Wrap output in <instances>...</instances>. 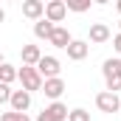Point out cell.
<instances>
[{
	"label": "cell",
	"instance_id": "cell-6",
	"mask_svg": "<svg viewBox=\"0 0 121 121\" xmlns=\"http://www.w3.org/2000/svg\"><path fill=\"white\" fill-rule=\"evenodd\" d=\"M65 51H68V59H73V62H82L85 56H87V54H90V45H87L85 39H70Z\"/></svg>",
	"mask_w": 121,
	"mask_h": 121
},
{
	"label": "cell",
	"instance_id": "cell-23",
	"mask_svg": "<svg viewBox=\"0 0 121 121\" xmlns=\"http://www.w3.org/2000/svg\"><path fill=\"white\" fill-rule=\"evenodd\" d=\"M93 3H99V6H104V3H110V0H93Z\"/></svg>",
	"mask_w": 121,
	"mask_h": 121
},
{
	"label": "cell",
	"instance_id": "cell-25",
	"mask_svg": "<svg viewBox=\"0 0 121 121\" xmlns=\"http://www.w3.org/2000/svg\"><path fill=\"white\" fill-rule=\"evenodd\" d=\"M3 62H6V59H3V54H0V65H3Z\"/></svg>",
	"mask_w": 121,
	"mask_h": 121
},
{
	"label": "cell",
	"instance_id": "cell-11",
	"mask_svg": "<svg viewBox=\"0 0 121 121\" xmlns=\"http://www.w3.org/2000/svg\"><path fill=\"white\" fill-rule=\"evenodd\" d=\"M48 42H51L54 48H68V42H70V34H68V28H62V26H54L51 37H48Z\"/></svg>",
	"mask_w": 121,
	"mask_h": 121
},
{
	"label": "cell",
	"instance_id": "cell-20",
	"mask_svg": "<svg viewBox=\"0 0 121 121\" xmlns=\"http://www.w3.org/2000/svg\"><path fill=\"white\" fill-rule=\"evenodd\" d=\"M37 121H56V118H54V116H51V113H48V110H42V113H39V116H37Z\"/></svg>",
	"mask_w": 121,
	"mask_h": 121
},
{
	"label": "cell",
	"instance_id": "cell-26",
	"mask_svg": "<svg viewBox=\"0 0 121 121\" xmlns=\"http://www.w3.org/2000/svg\"><path fill=\"white\" fill-rule=\"evenodd\" d=\"M118 28H121V20H118Z\"/></svg>",
	"mask_w": 121,
	"mask_h": 121
},
{
	"label": "cell",
	"instance_id": "cell-13",
	"mask_svg": "<svg viewBox=\"0 0 121 121\" xmlns=\"http://www.w3.org/2000/svg\"><path fill=\"white\" fill-rule=\"evenodd\" d=\"M54 26H56V23H51L48 17H39V20L34 23V37H37V39H48L51 31H54Z\"/></svg>",
	"mask_w": 121,
	"mask_h": 121
},
{
	"label": "cell",
	"instance_id": "cell-22",
	"mask_svg": "<svg viewBox=\"0 0 121 121\" xmlns=\"http://www.w3.org/2000/svg\"><path fill=\"white\" fill-rule=\"evenodd\" d=\"M3 20H6V11H3V9H0V23H3Z\"/></svg>",
	"mask_w": 121,
	"mask_h": 121
},
{
	"label": "cell",
	"instance_id": "cell-15",
	"mask_svg": "<svg viewBox=\"0 0 121 121\" xmlns=\"http://www.w3.org/2000/svg\"><path fill=\"white\" fill-rule=\"evenodd\" d=\"M14 79H17V68H14V65H9V62H3V65H0V82L11 85Z\"/></svg>",
	"mask_w": 121,
	"mask_h": 121
},
{
	"label": "cell",
	"instance_id": "cell-18",
	"mask_svg": "<svg viewBox=\"0 0 121 121\" xmlns=\"http://www.w3.org/2000/svg\"><path fill=\"white\" fill-rule=\"evenodd\" d=\"M68 121H90V113H87V110H82V107H76V110H70V113H68Z\"/></svg>",
	"mask_w": 121,
	"mask_h": 121
},
{
	"label": "cell",
	"instance_id": "cell-17",
	"mask_svg": "<svg viewBox=\"0 0 121 121\" xmlns=\"http://www.w3.org/2000/svg\"><path fill=\"white\" fill-rule=\"evenodd\" d=\"M0 121H31L28 113H17V110H9V113H3Z\"/></svg>",
	"mask_w": 121,
	"mask_h": 121
},
{
	"label": "cell",
	"instance_id": "cell-7",
	"mask_svg": "<svg viewBox=\"0 0 121 121\" xmlns=\"http://www.w3.org/2000/svg\"><path fill=\"white\" fill-rule=\"evenodd\" d=\"M42 93H45L51 101H56L62 93H65V82H62L59 76H51V79H45V82H42Z\"/></svg>",
	"mask_w": 121,
	"mask_h": 121
},
{
	"label": "cell",
	"instance_id": "cell-24",
	"mask_svg": "<svg viewBox=\"0 0 121 121\" xmlns=\"http://www.w3.org/2000/svg\"><path fill=\"white\" fill-rule=\"evenodd\" d=\"M116 9H118V14H121V0H116Z\"/></svg>",
	"mask_w": 121,
	"mask_h": 121
},
{
	"label": "cell",
	"instance_id": "cell-1",
	"mask_svg": "<svg viewBox=\"0 0 121 121\" xmlns=\"http://www.w3.org/2000/svg\"><path fill=\"white\" fill-rule=\"evenodd\" d=\"M17 79L23 82V90H28V93H34V90H42V76H39V70H37V65H23L20 70H17Z\"/></svg>",
	"mask_w": 121,
	"mask_h": 121
},
{
	"label": "cell",
	"instance_id": "cell-16",
	"mask_svg": "<svg viewBox=\"0 0 121 121\" xmlns=\"http://www.w3.org/2000/svg\"><path fill=\"white\" fill-rule=\"evenodd\" d=\"M93 0H65V6H68V11H76V14H82V11H87L90 9Z\"/></svg>",
	"mask_w": 121,
	"mask_h": 121
},
{
	"label": "cell",
	"instance_id": "cell-12",
	"mask_svg": "<svg viewBox=\"0 0 121 121\" xmlns=\"http://www.w3.org/2000/svg\"><path fill=\"white\" fill-rule=\"evenodd\" d=\"M39 56H42L39 45H23V48H20V59H23V65H37Z\"/></svg>",
	"mask_w": 121,
	"mask_h": 121
},
{
	"label": "cell",
	"instance_id": "cell-9",
	"mask_svg": "<svg viewBox=\"0 0 121 121\" xmlns=\"http://www.w3.org/2000/svg\"><path fill=\"white\" fill-rule=\"evenodd\" d=\"M23 14H26L28 20L45 17V3H42V0H23Z\"/></svg>",
	"mask_w": 121,
	"mask_h": 121
},
{
	"label": "cell",
	"instance_id": "cell-8",
	"mask_svg": "<svg viewBox=\"0 0 121 121\" xmlns=\"http://www.w3.org/2000/svg\"><path fill=\"white\" fill-rule=\"evenodd\" d=\"M9 104H11V110H17V113H26V110L31 107V93H28V90H11Z\"/></svg>",
	"mask_w": 121,
	"mask_h": 121
},
{
	"label": "cell",
	"instance_id": "cell-5",
	"mask_svg": "<svg viewBox=\"0 0 121 121\" xmlns=\"http://www.w3.org/2000/svg\"><path fill=\"white\" fill-rule=\"evenodd\" d=\"M45 17H48L51 23H62V20L68 17L65 0H48V3H45Z\"/></svg>",
	"mask_w": 121,
	"mask_h": 121
},
{
	"label": "cell",
	"instance_id": "cell-3",
	"mask_svg": "<svg viewBox=\"0 0 121 121\" xmlns=\"http://www.w3.org/2000/svg\"><path fill=\"white\" fill-rule=\"evenodd\" d=\"M96 107H99L101 113H118V110H121V99H118V93H113V90H101V93H96Z\"/></svg>",
	"mask_w": 121,
	"mask_h": 121
},
{
	"label": "cell",
	"instance_id": "cell-2",
	"mask_svg": "<svg viewBox=\"0 0 121 121\" xmlns=\"http://www.w3.org/2000/svg\"><path fill=\"white\" fill-rule=\"evenodd\" d=\"M101 73H104L107 90L118 93V90H121V59H104V65H101Z\"/></svg>",
	"mask_w": 121,
	"mask_h": 121
},
{
	"label": "cell",
	"instance_id": "cell-10",
	"mask_svg": "<svg viewBox=\"0 0 121 121\" xmlns=\"http://www.w3.org/2000/svg\"><path fill=\"white\" fill-rule=\"evenodd\" d=\"M107 39H110V28L104 23H93L90 26V42L93 45H104Z\"/></svg>",
	"mask_w": 121,
	"mask_h": 121
},
{
	"label": "cell",
	"instance_id": "cell-14",
	"mask_svg": "<svg viewBox=\"0 0 121 121\" xmlns=\"http://www.w3.org/2000/svg\"><path fill=\"white\" fill-rule=\"evenodd\" d=\"M45 110H48V113H51V116H54L56 121H68V113H70V110H68V107L62 104L59 99H56V101H51V104H48Z\"/></svg>",
	"mask_w": 121,
	"mask_h": 121
},
{
	"label": "cell",
	"instance_id": "cell-27",
	"mask_svg": "<svg viewBox=\"0 0 121 121\" xmlns=\"http://www.w3.org/2000/svg\"><path fill=\"white\" fill-rule=\"evenodd\" d=\"M118 113H121V110H118Z\"/></svg>",
	"mask_w": 121,
	"mask_h": 121
},
{
	"label": "cell",
	"instance_id": "cell-19",
	"mask_svg": "<svg viewBox=\"0 0 121 121\" xmlns=\"http://www.w3.org/2000/svg\"><path fill=\"white\" fill-rule=\"evenodd\" d=\"M9 99H11V87L6 82H0V104H9Z\"/></svg>",
	"mask_w": 121,
	"mask_h": 121
},
{
	"label": "cell",
	"instance_id": "cell-4",
	"mask_svg": "<svg viewBox=\"0 0 121 121\" xmlns=\"http://www.w3.org/2000/svg\"><path fill=\"white\" fill-rule=\"evenodd\" d=\"M37 70H39V76H42V79H51V76H59L62 65H59V59H56V56H39Z\"/></svg>",
	"mask_w": 121,
	"mask_h": 121
},
{
	"label": "cell",
	"instance_id": "cell-21",
	"mask_svg": "<svg viewBox=\"0 0 121 121\" xmlns=\"http://www.w3.org/2000/svg\"><path fill=\"white\" fill-rule=\"evenodd\" d=\"M113 48H116V51H118V54H121V31H118V34H116V37H113Z\"/></svg>",
	"mask_w": 121,
	"mask_h": 121
}]
</instances>
